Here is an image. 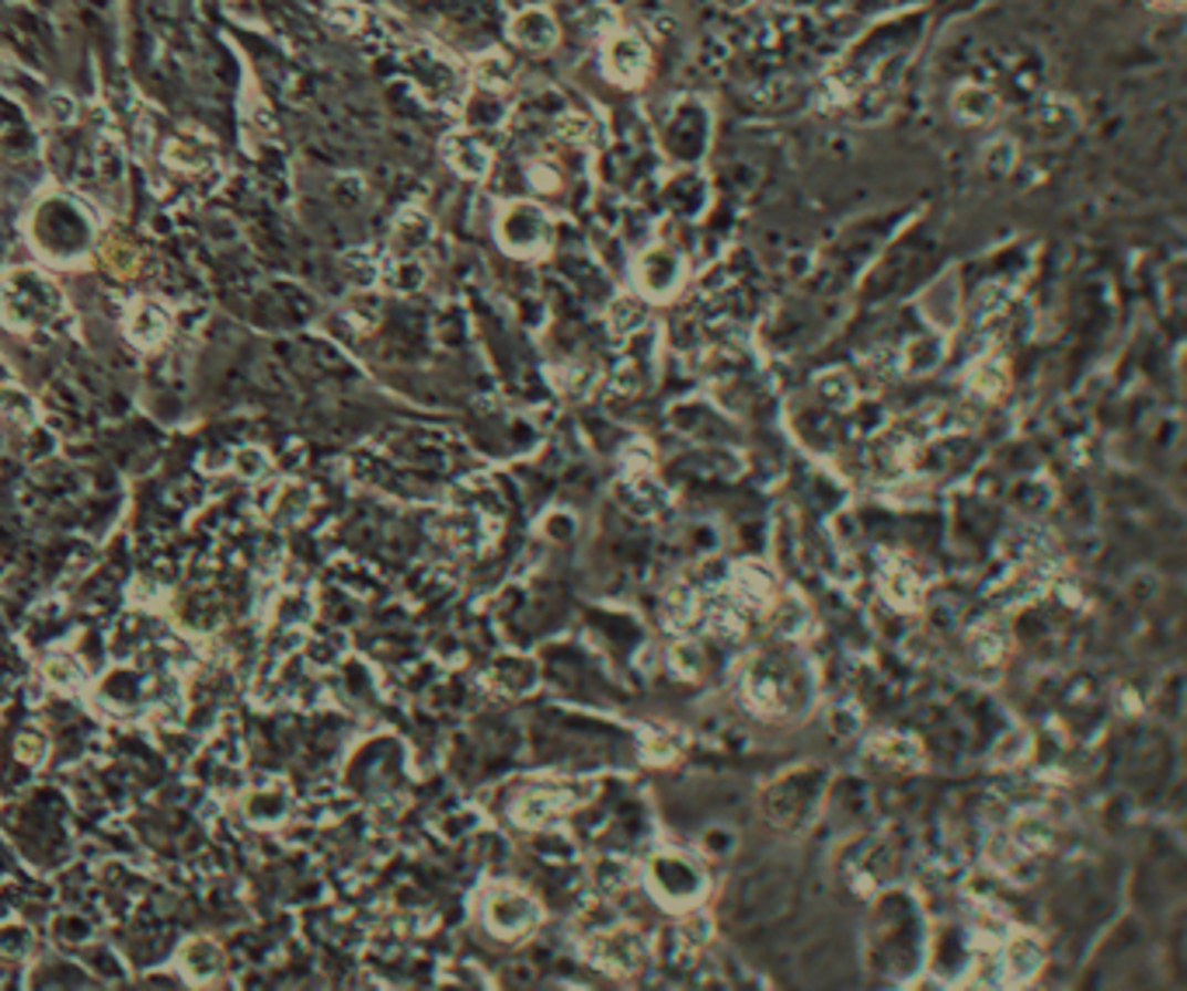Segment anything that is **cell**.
<instances>
[{
  "mask_svg": "<svg viewBox=\"0 0 1187 991\" xmlns=\"http://www.w3.org/2000/svg\"><path fill=\"white\" fill-rule=\"evenodd\" d=\"M29 237L42 258L56 264H77L94 244V220L77 199L53 191L35 202L29 216Z\"/></svg>",
  "mask_w": 1187,
  "mask_h": 991,
  "instance_id": "obj_1",
  "label": "cell"
},
{
  "mask_svg": "<svg viewBox=\"0 0 1187 991\" xmlns=\"http://www.w3.org/2000/svg\"><path fill=\"white\" fill-rule=\"evenodd\" d=\"M63 313L60 285L39 269H14L0 282V321L11 331H39Z\"/></svg>",
  "mask_w": 1187,
  "mask_h": 991,
  "instance_id": "obj_2",
  "label": "cell"
},
{
  "mask_svg": "<svg viewBox=\"0 0 1187 991\" xmlns=\"http://www.w3.org/2000/svg\"><path fill=\"white\" fill-rule=\"evenodd\" d=\"M481 915L485 926L502 936V939H519L537 929L540 922V905L537 898H530L527 890L509 887V884H491L481 898Z\"/></svg>",
  "mask_w": 1187,
  "mask_h": 991,
  "instance_id": "obj_3",
  "label": "cell"
},
{
  "mask_svg": "<svg viewBox=\"0 0 1187 991\" xmlns=\"http://www.w3.org/2000/svg\"><path fill=\"white\" fill-rule=\"evenodd\" d=\"M592 786H579V783H530L527 790H522L516 796L512 804V817L519 821V825L527 828H540V825H551L554 817L568 814L572 807L585 804L589 801Z\"/></svg>",
  "mask_w": 1187,
  "mask_h": 991,
  "instance_id": "obj_4",
  "label": "cell"
},
{
  "mask_svg": "<svg viewBox=\"0 0 1187 991\" xmlns=\"http://www.w3.org/2000/svg\"><path fill=\"white\" fill-rule=\"evenodd\" d=\"M551 237L554 223L537 202H509L498 216V240L509 254H540L543 248H551Z\"/></svg>",
  "mask_w": 1187,
  "mask_h": 991,
  "instance_id": "obj_5",
  "label": "cell"
},
{
  "mask_svg": "<svg viewBox=\"0 0 1187 991\" xmlns=\"http://www.w3.org/2000/svg\"><path fill=\"white\" fill-rule=\"evenodd\" d=\"M582 953L596 963L600 971L624 978V974L637 971L641 960H645V939H641V932L616 922L610 929L582 936Z\"/></svg>",
  "mask_w": 1187,
  "mask_h": 991,
  "instance_id": "obj_6",
  "label": "cell"
},
{
  "mask_svg": "<svg viewBox=\"0 0 1187 991\" xmlns=\"http://www.w3.org/2000/svg\"><path fill=\"white\" fill-rule=\"evenodd\" d=\"M739 689H742V699L763 717H780L783 710L791 707V686L788 679L763 658V655H752L742 668H739Z\"/></svg>",
  "mask_w": 1187,
  "mask_h": 991,
  "instance_id": "obj_7",
  "label": "cell"
},
{
  "mask_svg": "<svg viewBox=\"0 0 1187 991\" xmlns=\"http://www.w3.org/2000/svg\"><path fill=\"white\" fill-rule=\"evenodd\" d=\"M648 874H652V887H655L666 901H676V905L697 901L700 894H704V887H707L704 869H700L694 859H686L683 853H662V856H655L652 866H648Z\"/></svg>",
  "mask_w": 1187,
  "mask_h": 991,
  "instance_id": "obj_8",
  "label": "cell"
},
{
  "mask_svg": "<svg viewBox=\"0 0 1187 991\" xmlns=\"http://www.w3.org/2000/svg\"><path fill=\"white\" fill-rule=\"evenodd\" d=\"M634 275H637V289H641V293L655 296V300H666V296H673L676 289L683 285V279H686V261H683L679 251H673V248H666V244H658V248H648L645 254L637 258Z\"/></svg>",
  "mask_w": 1187,
  "mask_h": 991,
  "instance_id": "obj_9",
  "label": "cell"
},
{
  "mask_svg": "<svg viewBox=\"0 0 1187 991\" xmlns=\"http://www.w3.org/2000/svg\"><path fill=\"white\" fill-rule=\"evenodd\" d=\"M603 66H606V77L613 84L634 87V84L645 81L648 66H652V53L634 32H616L603 45Z\"/></svg>",
  "mask_w": 1187,
  "mask_h": 991,
  "instance_id": "obj_10",
  "label": "cell"
},
{
  "mask_svg": "<svg viewBox=\"0 0 1187 991\" xmlns=\"http://www.w3.org/2000/svg\"><path fill=\"white\" fill-rule=\"evenodd\" d=\"M442 157L464 178H485L491 171V150L473 129H457L442 139Z\"/></svg>",
  "mask_w": 1187,
  "mask_h": 991,
  "instance_id": "obj_11",
  "label": "cell"
},
{
  "mask_svg": "<svg viewBox=\"0 0 1187 991\" xmlns=\"http://www.w3.org/2000/svg\"><path fill=\"white\" fill-rule=\"evenodd\" d=\"M509 39L516 45H522V50H533V53H543V50H554L558 39H561V29L551 11L543 8H527L519 11L512 21H509Z\"/></svg>",
  "mask_w": 1187,
  "mask_h": 991,
  "instance_id": "obj_12",
  "label": "cell"
},
{
  "mask_svg": "<svg viewBox=\"0 0 1187 991\" xmlns=\"http://www.w3.org/2000/svg\"><path fill=\"white\" fill-rule=\"evenodd\" d=\"M164 160H168L171 167H178V171H206V167L217 160V143H212L206 133L199 129H178L168 147H164Z\"/></svg>",
  "mask_w": 1187,
  "mask_h": 991,
  "instance_id": "obj_13",
  "label": "cell"
},
{
  "mask_svg": "<svg viewBox=\"0 0 1187 991\" xmlns=\"http://www.w3.org/2000/svg\"><path fill=\"white\" fill-rule=\"evenodd\" d=\"M171 331V313L157 300H136L126 313V334L139 348H157Z\"/></svg>",
  "mask_w": 1187,
  "mask_h": 991,
  "instance_id": "obj_14",
  "label": "cell"
},
{
  "mask_svg": "<svg viewBox=\"0 0 1187 991\" xmlns=\"http://www.w3.org/2000/svg\"><path fill=\"white\" fill-rule=\"evenodd\" d=\"M728 588L746 609H770V602L777 595L773 574L767 567H759V564H739V567H735Z\"/></svg>",
  "mask_w": 1187,
  "mask_h": 991,
  "instance_id": "obj_15",
  "label": "cell"
},
{
  "mask_svg": "<svg viewBox=\"0 0 1187 991\" xmlns=\"http://www.w3.org/2000/svg\"><path fill=\"white\" fill-rule=\"evenodd\" d=\"M882 592L892 602L895 609H916L923 588L916 582V574L909 571V564L902 557H885L882 561Z\"/></svg>",
  "mask_w": 1187,
  "mask_h": 991,
  "instance_id": "obj_16",
  "label": "cell"
},
{
  "mask_svg": "<svg viewBox=\"0 0 1187 991\" xmlns=\"http://www.w3.org/2000/svg\"><path fill=\"white\" fill-rule=\"evenodd\" d=\"M616 494L624 498V504L634 515H658L666 509V491H662L655 480H648V473H637V470H631V477L616 483Z\"/></svg>",
  "mask_w": 1187,
  "mask_h": 991,
  "instance_id": "obj_17",
  "label": "cell"
},
{
  "mask_svg": "<svg viewBox=\"0 0 1187 991\" xmlns=\"http://www.w3.org/2000/svg\"><path fill=\"white\" fill-rule=\"evenodd\" d=\"M1041 960H1044V953H1041V947H1038L1034 936L1020 932V936H1010V939H1007V947H1003V971H1007V978H1013V981H1031V978L1041 971Z\"/></svg>",
  "mask_w": 1187,
  "mask_h": 991,
  "instance_id": "obj_18",
  "label": "cell"
},
{
  "mask_svg": "<svg viewBox=\"0 0 1187 991\" xmlns=\"http://www.w3.org/2000/svg\"><path fill=\"white\" fill-rule=\"evenodd\" d=\"M491 686L498 692H506V696L530 692L537 686V665L530 658H519V655L498 658L494 668H491Z\"/></svg>",
  "mask_w": 1187,
  "mask_h": 991,
  "instance_id": "obj_19",
  "label": "cell"
},
{
  "mask_svg": "<svg viewBox=\"0 0 1187 991\" xmlns=\"http://www.w3.org/2000/svg\"><path fill=\"white\" fill-rule=\"evenodd\" d=\"M1007 366L1000 355H982L979 362H971L968 369V390L982 397V400H996L1007 390Z\"/></svg>",
  "mask_w": 1187,
  "mask_h": 991,
  "instance_id": "obj_20",
  "label": "cell"
},
{
  "mask_svg": "<svg viewBox=\"0 0 1187 991\" xmlns=\"http://www.w3.org/2000/svg\"><path fill=\"white\" fill-rule=\"evenodd\" d=\"M287 807H290V793L282 783L275 786H258L248 793L244 801V811L251 821H258V825H275V821L287 817Z\"/></svg>",
  "mask_w": 1187,
  "mask_h": 991,
  "instance_id": "obj_21",
  "label": "cell"
},
{
  "mask_svg": "<svg viewBox=\"0 0 1187 991\" xmlns=\"http://www.w3.org/2000/svg\"><path fill=\"white\" fill-rule=\"evenodd\" d=\"M700 598L690 585H673L662 598V613H666V623L673 630H694L700 623Z\"/></svg>",
  "mask_w": 1187,
  "mask_h": 991,
  "instance_id": "obj_22",
  "label": "cell"
},
{
  "mask_svg": "<svg viewBox=\"0 0 1187 991\" xmlns=\"http://www.w3.org/2000/svg\"><path fill=\"white\" fill-rule=\"evenodd\" d=\"M955 115L965 118V123H992V118L1000 115V102H996L992 91H986L979 84H965L955 94Z\"/></svg>",
  "mask_w": 1187,
  "mask_h": 991,
  "instance_id": "obj_23",
  "label": "cell"
},
{
  "mask_svg": "<svg viewBox=\"0 0 1187 991\" xmlns=\"http://www.w3.org/2000/svg\"><path fill=\"white\" fill-rule=\"evenodd\" d=\"M429 237H433V220H429V216H421L418 209L400 212V220L394 223V244L405 258H412L415 251H421L425 244H429Z\"/></svg>",
  "mask_w": 1187,
  "mask_h": 991,
  "instance_id": "obj_24",
  "label": "cell"
},
{
  "mask_svg": "<svg viewBox=\"0 0 1187 991\" xmlns=\"http://www.w3.org/2000/svg\"><path fill=\"white\" fill-rule=\"evenodd\" d=\"M683 748V734L669 723H648L641 728V752H645L648 762H673Z\"/></svg>",
  "mask_w": 1187,
  "mask_h": 991,
  "instance_id": "obj_25",
  "label": "cell"
},
{
  "mask_svg": "<svg viewBox=\"0 0 1187 991\" xmlns=\"http://www.w3.org/2000/svg\"><path fill=\"white\" fill-rule=\"evenodd\" d=\"M1010 838L1017 842L1020 853H1041V849H1049V842H1052V825H1049V817H1044V814L1028 811V814H1020L1013 821Z\"/></svg>",
  "mask_w": 1187,
  "mask_h": 991,
  "instance_id": "obj_26",
  "label": "cell"
},
{
  "mask_svg": "<svg viewBox=\"0 0 1187 991\" xmlns=\"http://www.w3.org/2000/svg\"><path fill=\"white\" fill-rule=\"evenodd\" d=\"M139 696H144V686H139V679H136L129 668L108 671L105 679H102V689H98L102 703H108V707H115V710H123V707L136 703Z\"/></svg>",
  "mask_w": 1187,
  "mask_h": 991,
  "instance_id": "obj_27",
  "label": "cell"
},
{
  "mask_svg": "<svg viewBox=\"0 0 1187 991\" xmlns=\"http://www.w3.org/2000/svg\"><path fill=\"white\" fill-rule=\"evenodd\" d=\"M606 321H610V331L613 334H634L641 324L648 321V306L641 296H616L606 310Z\"/></svg>",
  "mask_w": 1187,
  "mask_h": 991,
  "instance_id": "obj_28",
  "label": "cell"
},
{
  "mask_svg": "<svg viewBox=\"0 0 1187 991\" xmlns=\"http://www.w3.org/2000/svg\"><path fill=\"white\" fill-rule=\"evenodd\" d=\"M220 950H217V942H209V939H192V942H188V947L181 950V967H185V971L188 974H192L196 981H202V978H209V974H217L220 971Z\"/></svg>",
  "mask_w": 1187,
  "mask_h": 991,
  "instance_id": "obj_29",
  "label": "cell"
},
{
  "mask_svg": "<svg viewBox=\"0 0 1187 991\" xmlns=\"http://www.w3.org/2000/svg\"><path fill=\"white\" fill-rule=\"evenodd\" d=\"M968 644H971V655H976L982 665H996L1007 655V634H1003V626H996V623H979L976 630L968 634Z\"/></svg>",
  "mask_w": 1187,
  "mask_h": 991,
  "instance_id": "obj_30",
  "label": "cell"
},
{
  "mask_svg": "<svg viewBox=\"0 0 1187 991\" xmlns=\"http://www.w3.org/2000/svg\"><path fill=\"white\" fill-rule=\"evenodd\" d=\"M871 752L882 759V762L902 765V769L919 762V744H916L913 738H906V734H882V738H874Z\"/></svg>",
  "mask_w": 1187,
  "mask_h": 991,
  "instance_id": "obj_31",
  "label": "cell"
},
{
  "mask_svg": "<svg viewBox=\"0 0 1187 991\" xmlns=\"http://www.w3.org/2000/svg\"><path fill=\"white\" fill-rule=\"evenodd\" d=\"M815 390H819V397H822L829 407H836V410H846L853 400H857V386H853L850 373H843V369L822 373L819 383H815Z\"/></svg>",
  "mask_w": 1187,
  "mask_h": 991,
  "instance_id": "obj_32",
  "label": "cell"
},
{
  "mask_svg": "<svg viewBox=\"0 0 1187 991\" xmlns=\"http://www.w3.org/2000/svg\"><path fill=\"white\" fill-rule=\"evenodd\" d=\"M506 118V105L498 102V94L485 87V94L467 102V129H491Z\"/></svg>",
  "mask_w": 1187,
  "mask_h": 991,
  "instance_id": "obj_33",
  "label": "cell"
},
{
  "mask_svg": "<svg viewBox=\"0 0 1187 991\" xmlns=\"http://www.w3.org/2000/svg\"><path fill=\"white\" fill-rule=\"evenodd\" d=\"M279 494L287 498V504L279 501L275 509H272V522H279V525H290V522L303 519L306 509H311V491L300 488V483H287V488H282Z\"/></svg>",
  "mask_w": 1187,
  "mask_h": 991,
  "instance_id": "obj_34",
  "label": "cell"
},
{
  "mask_svg": "<svg viewBox=\"0 0 1187 991\" xmlns=\"http://www.w3.org/2000/svg\"><path fill=\"white\" fill-rule=\"evenodd\" d=\"M0 415L18 425H32L35 421V400L18 390V386H0Z\"/></svg>",
  "mask_w": 1187,
  "mask_h": 991,
  "instance_id": "obj_35",
  "label": "cell"
},
{
  "mask_svg": "<svg viewBox=\"0 0 1187 991\" xmlns=\"http://www.w3.org/2000/svg\"><path fill=\"white\" fill-rule=\"evenodd\" d=\"M940 362V337H913L909 348H906V369L909 373H930L934 366Z\"/></svg>",
  "mask_w": 1187,
  "mask_h": 991,
  "instance_id": "obj_36",
  "label": "cell"
},
{
  "mask_svg": "<svg viewBox=\"0 0 1187 991\" xmlns=\"http://www.w3.org/2000/svg\"><path fill=\"white\" fill-rule=\"evenodd\" d=\"M473 77H478L481 87L498 91V87H506L512 81V66H509V60L502 53H488V56L478 60V66H473Z\"/></svg>",
  "mask_w": 1187,
  "mask_h": 991,
  "instance_id": "obj_37",
  "label": "cell"
},
{
  "mask_svg": "<svg viewBox=\"0 0 1187 991\" xmlns=\"http://www.w3.org/2000/svg\"><path fill=\"white\" fill-rule=\"evenodd\" d=\"M592 877H596L603 894H616V890H624L631 884L634 874H631V866L624 859H600L596 869H592Z\"/></svg>",
  "mask_w": 1187,
  "mask_h": 991,
  "instance_id": "obj_38",
  "label": "cell"
},
{
  "mask_svg": "<svg viewBox=\"0 0 1187 991\" xmlns=\"http://www.w3.org/2000/svg\"><path fill=\"white\" fill-rule=\"evenodd\" d=\"M710 932H715V929H710L707 915H700V911L686 915L683 922H679V942H683V950H690V953L704 950L707 942H710Z\"/></svg>",
  "mask_w": 1187,
  "mask_h": 991,
  "instance_id": "obj_39",
  "label": "cell"
},
{
  "mask_svg": "<svg viewBox=\"0 0 1187 991\" xmlns=\"http://www.w3.org/2000/svg\"><path fill=\"white\" fill-rule=\"evenodd\" d=\"M770 623H773V630H777V634H783V637H798V634L804 630V606H801L798 598H783L780 606H777V613L770 616Z\"/></svg>",
  "mask_w": 1187,
  "mask_h": 991,
  "instance_id": "obj_40",
  "label": "cell"
},
{
  "mask_svg": "<svg viewBox=\"0 0 1187 991\" xmlns=\"http://www.w3.org/2000/svg\"><path fill=\"white\" fill-rule=\"evenodd\" d=\"M45 675H50V682H56L60 689H77L84 682V671L74 658H50V665H45Z\"/></svg>",
  "mask_w": 1187,
  "mask_h": 991,
  "instance_id": "obj_41",
  "label": "cell"
},
{
  "mask_svg": "<svg viewBox=\"0 0 1187 991\" xmlns=\"http://www.w3.org/2000/svg\"><path fill=\"white\" fill-rule=\"evenodd\" d=\"M32 950V932L25 926H0V957H25Z\"/></svg>",
  "mask_w": 1187,
  "mask_h": 991,
  "instance_id": "obj_42",
  "label": "cell"
},
{
  "mask_svg": "<svg viewBox=\"0 0 1187 991\" xmlns=\"http://www.w3.org/2000/svg\"><path fill=\"white\" fill-rule=\"evenodd\" d=\"M387 279H391V285H394V289H400V293H408V289H418V285L425 282V272H421V264H418V261H412V258H400V261L394 264V272H391Z\"/></svg>",
  "mask_w": 1187,
  "mask_h": 991,
  "instance_id": "obj_43",
  "label": "cell"
},
{
  "mask_svg": "<svg viewBox=\"0 0 1187 991\" xmlns=\"http://www.w3.org/2000/svg\"><path fill=\"white\" fill-rule=\"evenodd\" d=\"M233 470L241 473L244 480H258L261 473L269 470V459H265V452H261V449H241L233 456Z\"/></svg>",
  "mask_w": 1187,
  "mask_h": 991,
  "instance_id": "obj_44",
  "label": "cell"
},
{
  "mask_svg": "<svg viewBox=\"0 0 1187 991\" xmlns=\"http://www.w3.org/2000/svg\"><path fill=\"white\" fill-rule=\"evenodd\" d=\"M1024 752H1028V731H1013V734H1007L1000 744H996L992 762H996V765H1010V762H1017Z\"/></svg>",
  "mask_w": 1187,
  "mask_h": 991,
  "instance_id": "obj_45",
  "label": "cell"
},
{
  "mask_svg": "<svg viewBox=\"0 0 1187 991\" xmlns=\"http://www.w3.org/2000/svg\"><path fill=\"white\" fill-rule=\"evenodd\" d=\"M45 112H50L53 123L70 126V123L77 118V102L70 98V94H50V102H45Z\"/></svg>",
  "mask_w": 1187,
  "mask_h": 991,
  "instance_id": "obj_46",
  "label": "cell"
},
{
  "mask_svg": "<svg viewBox=\"0 0 1187 991\" xmlns=\"http://www.w3.org/2000/svg\"><path fill=\"white\" fill-rule=\"evenodd\" d=\"M558 386H561L564 394H579V397H582L589 386H592V373H585L582 366H568V369L558 373Z\"/></svg>",
  "mask_w": 1187,
  "mask_h": 991,
  "instance_id": "obj_47",
  "label": "cell"
},
{
  "mask_svg": "<svg viewBox=\"0 0 1187 991\" xmlns=\"http://www.w3.org/2000/svg\"><path fill=\"white\" fill-rule=\"evenodd\" d=\"M45 755V738L39 734V731H25V734H21L18 738V759L21 762H39Z\"/></svg>",
  "mask_w": 1187,
  "mask_h": 991,
  "instance_id": "obj_48",
  "label": "cell"
},
{
  "mask_svg": "<svg viewBox=\"0 0 1187 991\" xmlns=\"http://www.w3.org/2000/svg\"><path fill=\"white\" fill-rule=\"evenodd\" d=\"M530 185H533L537 191H558V185H561L558 167H551V164H533V167H530Z\"/></svg>",
  "mask_w": 1187,
  "mask_h": 991,
  "instance_id": "obj_49",
  "label": "cell"
},
{
  "mask_svg": "<svg viewBox=\"0 0 1187 991\" xmlns=\"http://www.w3.org/2000/svg\"><path fill=\"white\" fill-rule=\"evenodd\" d=\"M673 661H676L679 675H694V671H697V665H700V655H697V647H694V644H679V647L673 650Z\"/></svg>",
  "mask_w": 1187,
  "mask_h": 991,
  "instance_id": "obj_50",
  "label": "cell"
},
{
  "mask_svg": "<svg viewBox=\"0 0 1187 991\" xmlns=\"http://www.w3.org/2000/svg\"><path fill=\"white\" fill-rule=\"evenodd\" d=\"M327 14H331V21H335L339 29H360V18H363V11L352 8V4H339V8H331Z\"/></svg>",
  "mask_w": 1187,
  "mask_h": 991,
  "instance_id": "obj_51",
  "label": "cell"
},
{
  "mask_svg": "<svg viewBox=\"0 0 1187 991\" xmlns=\"http://www.w3.org/2000/svg\"><path fill=\"white\" fill-rule=\"evenodd\" d=\"M108 261H112L115 269L123 272V275H129V272H133V264H136V254H133L126 244H115V240H112V244H108Z\"/></svg>",
  "mask_w": 1187,
  "mask_h": 991,
  "instance_id": "obj_52",
  "label": "cell"
},
{
  "mask_svg": "<svg viewBox=\"0 0 1187 991\" xmlns=\"http://www.w3.org/2000/svg\"><path fill=\"white\" fill-rule=\"evenodd\" d=\"M986 154H996V160H989V167L996 164V167H1000V171H1007V167L1013 164V157H1010V154H1013V147H1010L1007 139H1003V143H996V147H989Z\"/></svg>",
  "mask_w": 1187,
  "mask_h": 991,
  "instance_id": "obj_53",
  "label": "cell"
},
{
  "mask_svg": "<svg viewBox=\"0 0 1187 991\" xmlns=\"http://www.w3.org/2000/svg\"><path fill=\"white\" fill-rule=\"evenodd\" d=\"M230 4H233V0H230Z\"/></svg>",
  "mask_w": 1187,
  "mask_h": 991,
  "instance_id": "obj_54",
  "label": "cell"
}]
</instances>
